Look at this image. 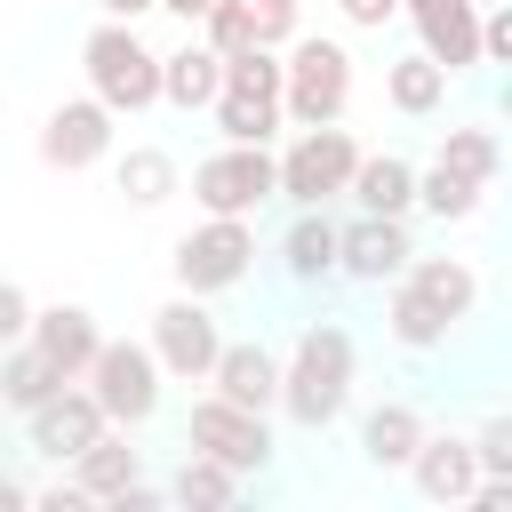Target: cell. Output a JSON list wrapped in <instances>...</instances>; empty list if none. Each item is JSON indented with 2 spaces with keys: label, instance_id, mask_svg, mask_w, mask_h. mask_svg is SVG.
<instances>
[{
  "label": "cell",
  "instance_id": "13",
  "mask_svg": "<svg viewBox=\"0 0 512 512\" xmlns=\"http://www.w3.org/2000/svg\"><path fill=\"white\" fill-rule=\"evenodd\" d=\"M112 152V112L96 104V96H72V104H56L48 120H40V160L48 168H96Z\"/></svg>",
  "mask_w": 512,
  "mask_h": 512
},
{
  "label": "cell",
  "instance_id": "19",
  "mask_svg": "<svg viewBox=\"0 0 512 512\" xmlns=\"http://www.w3.org/2000/svg\"><path fill=\"white\" fill-rule=\"evenodd\" d=\"M408 472H416V488H424L432 504H464V488L480 480L472 440H448V432H440V440L424 432V440H416V456H408Z\"/></svg>",
  "mask_w": 512,
  "mask_h": 512
},
{
  "label": "cell",
  "instance_id": "16",
  "mask_svg": "<svg viewBox=\"0 0 512 512\" xmlns=\"http://www.w3.org/2000/svg\"><path fill=\"white\" fill-rule=\"evenodd\" d=\"M400 280L456 328V320H472V304H480V280H472V264H456V256H408L400 264Z\"/></svg>",
  "mask_w": 512,
  "mask_h": 512
},
{
  "label": "cell",
  "instance_id": "22",
  "mask_svg": "<svg viewBox=\"0 0 512 512\" xmlns=\"http://www.w3.org/2000/svg\"><path fill=\"white\" fill-rule=\"evenodd\" d=\"M216 80H224V56H216L208 40L160 56V104H176V112H208V104H216Z\"/></svg>",
  "mask_w": 512,
  "mask_h": 512
},
{
  "label": "cell",
  "instance_id": "7",
  "mask_svg": "<svg viewBox=\"0 0 512 512\" xmlns=\"http://www.w3.org/2000/svg\"><path fill=\"white\" fill-rule=\"evenodd\" d=\"M88 392H96V408H104V424H144L152 408H160V360H152V344H96V360H88V376H80Z\"/></svg>",
  "mask_w": 512,
  "mask_h": 512
},
{
  "label": "cell",
  "instance_id": "25",
  "mask_svg": "<svg viewBox=\"0 0 512 512\" xmlns=\"http://www.w3.org/2000/svg\"><path fill=\"white\" fill-rule=\"evenodd\" d=\"M384 96H392V112H408V120H432L440 104H448V72L416 48V56H400L392 72H384Z\"/></svg>",
  "mask_w": 512,
  "mask_h": 512
},
{
  "label": "cell",
  "instance_id": "28",
  "mask_svg": "<svg viewBox=\"0 0 512 512\" xmlns=\"http://www.w3.org/2000/svg\"><path fill=\"white\" fill-rule=\"evenodd\" d=\"M416 208H432V216H440V224H464V216H472V208H480V184H472V176H456V168H440V160H432V168H416Z\"/></svg>",
  "mask_w": 512,
  "mask_h": 512
},
{
  "label": "cell",
  "instance_id": "1",
  "mask_svg": "<svg viewBox=\"0 0 512 512\" xmlns=\"http://www.w3.org/2000/svg\"><path fill=\"white\" fill-rule=\"evenodd\" d=\"M344 400H352V336L336 320H312L296 336V352L280 360V400L272 408H288L304 432H320V424L344 416Z\"/></svg>",
  "mask_w": 512,
  "mask_h": 512
},
{
  "label": "cell",
  "instance_id": "4",
  "mask_svg": "<svg viewBox=\"0 0 512 512\" xmlns=\"http://www.w3.org/2000/svg\"><path fill=\"white\" fill-rule=\"evenodd\" d=\"M344 104H352L344 40H288V56H280V120L328 128V120H344Z\"/></svg>",
  "mask_w": 512,
  "mask_h": 512
},
{
  "label": "cell",
  "instance_id": "31",
  "mask_svg": "<svg viewBox=\"0 0 512 512\" xmlns=\"http://www.w3.org/2000/svg\"><path fill=\"white\" fill-rule=\"evenodd\" d=\"M200 32H208V48H216V56H240V48H256V16H248V0H208Z\"/></svg>",
  "mask_w": 512,
  "mask_h": 512
},
{
  "label": "cell",
  "instance_id": "15",
  "mask_svg": "<svg viewBox=\"0 0 512 512\" xmlns=\"http://www.w3.org/2000/svg\"><path fill=\"white\" fill-rule=\"evenodd\" d=\"M416 40H424V56L456 80V72L480 64V8H472V0H440L432 16H416Z\"/></svg>",
  "mask_w": 512,
  "mask_h": 512
},
{
  "label": "cell",
  "instance_id": "23",
  "mask_svg": "<svg viewBox=\"0 0 512 512\" xmlns=\"http://www.w3.org/2000/svg\"><path fill=\"white\" fill-rule=\"evenodd\" d=\"M288 280H336V216L328 208H296L288 240H280Z\"/></svg>",
  "mask_w": 512,
  "mask_h": 512
},
{
  "label": "cell",
  "instance_id": "21",
  "mask_svg": "<svg viewBox=\"0 0 512 512\" xmlns=\"http://www.w3.org/2000/svg\"><path fill=\"white\" fill-rule=\"evenodd\" d=\"M416 440H424V416H416L408 400H384V408L360 416V456H368L376 472H408Z\"/></svg>",
  "mask_w": 512,
  "mask_h": 512
},
{
  "label": "cell",
  "instance_id": "3",
  "mask_svg": "<svg viewBox=\"0 0 512 512\" xmlns=\"http://www.w3.org/2000/svg\"><path fill=\"white\" fill-rule=\"evenodd\" d=\"M216 136L224 144H272L280 136V48H240L224 56L216 80Z\"/></svg>",
  "mask_w": 512,
  "mask_h": 512
},
{
  "label": "cell",
  "instance_id": "41",
  "mask_svg": "<svg viewBox=\"0 0 512 512\" xmlns=\"http://www.w3.org/2000/svg\"><path fill=\"white\" fill-rule=\"evenodd\" d=\"M472 8H488V0H472Z\"/></svg>",
  "mask_w": 512,
  "mask_h": 512
},
{
  "label": "cell",
  "instance_id": "5",
  "mask_svg": "<svg viewBox=\"0 0 512 512\" xmlns=\"http://www.w3.org/2000/svg\"><path fill=\"white\" fill-rule=\"evenodd\" d=\"M352 160L360 144L328 120V128H296V144L272 160V200H296V208H328L344 184H352Z\"/></svg>",
  "mask_w": 512,
  "mask_h": 512
},
{
  "label": "cell",
  "instance_id": "14",
  "mask_svg": "<svg viewBox=\"0 0 512 512\" xmlns=\"http://www.w3.org/2000/svg\"><path fill=\"white\" fill-rule=\"evenodd\" d=\"M40 352H48V368L72 384V376H88V360H96V344H104V328H96V312L88 304H48V312H32V328H24Z\"/></svg>",
  "mask_w": 512,
  "mask_h": 512
},
{
  "label": "cell",
  "instance_id": "34",
  "mask_svg": "<svg viewBox=\"0 0 512 512\" xmlns=\"http://www.w3.org/2000/svg\"><path fill=\"white\" fill-rule=\"evenodd\" d=\"M480 64H512V8L504 0H488V16H480Z\"/></svg>",
  "mask_w": 512,
  "mask_h": 512
},
{
  "label": "cell",
  "instance_id": "17",
  "mask_svg": "<svg viewBox=\"0 0 512 512\" xmlns=\"http://www.w3.org/2000/svg\"><path fill=\"white\" fill-rule=\"evenodd\" d=\"M208 384H216L224 400H240V408H272V400H280V352H264V344H224L216 368H208Z\"/></svg>",
  "mask_w": 512,
  "mask_h": 512
},
{
  "label": "cell",
  "instance_id": "6",
  "mask_svg": "<svg viewBox=\"0 0 512 512\" xmlns=\"http://www.w3.org/2000/svg\"><path fill=\"white\" fill-rule=\"evenodd\" d=\"M248 264H256V224L248 216H208L200 232L176 240V288L184 296H224V288L248 280Z\"/></svg>",
  "mask_w": 512,
  "mask_h": 512
},
{
  "label": "cell",
  "instance_id": "20",
  "mask_svg": "<svg viewBox=\"0 0 512 512\" xmlns=\"http://www.w3.org/2000/svg\"><path fill=\"white\" fill-rule=\"evenodd\" d=\"M344 192H352V200H360L368 216H408V208H416V168H408L400 152H376V160L360 152V160H352V184H344Z\"/></svg>",
  "mask_w": 512,
  "mask_h": 512
},
{
  "label": "cell",
  "instance_id": "30",
  "mask_svg": "<svg viewBox=\"0 0 512 512\" xmlns=\"http://www.w3.org/2000/svg\"><path fill=\"white\" fill-rule=\"evenodd\" d=\"M120 192H128L136 208H160V200L176 192V160H168L160 144H136V152L120 160Z\"/></svg>",
  "mask_w": 512,
  "mask_h": 512
},
{
  "label": "cell",
  "instance_id": "36",
  "mask_svg": "<svg viewBox=\"0 0 512 512\" xmlns=\"http://www.w3.org/2000/svg\"><path fill=\"white\" fill-rule=\"evenodd\" d=\"M344 8V24H360V32H384L392 16H400V0H336Z\"/></svg>",
  "mask_w": 512,
  "mask_h": 512
},
{
  "label": "cell",
  "instance_id": "8",
  "mask_svg": "<svg viewBox=\"0 0 512 512\" xmlns=\"http://www.w3.org/2000/svg\"><path fill=\"white\" fill-rule=\"evenodd\" d=\"M184 440H192L200 456L232 464L240 480L272 464V424H264V408H240V400H224V392L192 400V416H184Z\"/></svg>",
  "mask_w": 512,
  "mask_h": 512
},
{
  "label": "cell",
  "instance_id": "35",
  "mask_svg": "<svg viewBox=\"0 0 512 512\" xmlns=\"http://www.w3.org/2000/svg\"><path fill=\"white\" fill-rule=\"evenodd\" d=\"M24 328H32V296L16 280H0V344H24Z\"/></svg>",
  "mask_w": 512,
  "mask_h": 512
},
{
  "label": "cell",
  "instance_id": "26",
  "mask_svg": "<svg viewBox=\"0 0 512 512\" xmlns=\"http://www.w3.org/2000/svg\"><path fill=\"white\" fill-rule=\"evenodd\" d=\"M168 496H176V504H192V512H216V504H232V496H240V472L192 448V456L176 464V480H168Z\"/></svg>",
  "mask_w": 512,
  "mask_h": 512
},
{
  "label": "cell",
  "instance_id": "33",
  "mask_svg": "<svg viewBox=\"0 0 512 512\" xmlns=\"http://www.w3.org/2000/svg\"><path fill=\"white\" fill-rule=\"evenodd\" d=\"M256 16V48H288L296 40V0H248Z\"/></svg>",
  "mask_w": 512,
  "mask_h": 512
},
{
  "label": "cell",
  "instance_id": "9",
  "mask_svg": "<svg viewBox=\"0 0 512 512\" xmlns=\"http://www.w3.org/2000/svg\"><path fill=\"white\" fill-rule=\"evenodd\" d=\"M216 352H224V336H216L208 296H168V304L152 312V360H160V376H176V384H208Z\"/></svg>",
  "mask_w": 512,
  "mask_h": 512
},
{
  "label": "cell",
  "instance_id": "27",
  "mask_svg": "<svg viewBox=\"0 0 512 512\" xmlns=\"http://www.w3.org/2000/svg\"><path fill=\"white\" fill-rule=\"evenodd\" d=\"M384 320H392V344H400V352H440V344H448V320H440L408 280H392V312H384Z\"/></svg>",
  "mask_w": 512,
  "mask_h": 512
},
{
  "label": "cell",
  "instance_id": "40",
  "mask_svg": "<svg viewBox=\"0 0 512 512\" xmlns=\"http://www.w3.org/2000/svg\"><path fill=\"white\" fill-rule=\"evenodd\" d=\"M432 8H440V0H400V16H408V24H416V16H432Z\"/></svg>",
  "mask_w": 512,
  "mask_h": 512
},
{
  "label": "cell",
  "instance_id": "12",
  "mask_svg": "<svg viewBox=\"0 0 512 512\" xmlns=\"http://www.w3.org/2000/svg\"><path fill=\"white\" fill-rule=\"evenodd\" d=\"M24 432H32V448H40V456H56V464H64V456H80V448L104 432V408H96V392L72 376V384H56L40 408H24Z\"/></svg>",
  "mask_w": 512,
  "mask_h": 512
},
{
  "label": "cell",
  "instance_id": "11",
  "mask_svg": "<svg viewBox=\"0 0 512 512\" xmlns=\"http://www.w3.org/2000/svg\"><path fill=\"white\" fill-rule=\"evenodd\" d=\"M416 256V240H408V216H352V224H336V272L344 280H368V288H384V280H400V264Z\"/></svg>",
  "mask_w": 512,
  "mask_h": 512
},
{
  "label": "cell",
  "instance_id": "10",
  "mask_svg": "<svg viewBox=\"0 0 512 512\" xmlns=\"http://www.w3.org/2000/svg\"><path fill=\"white\" fill-rule=\"evenodd\" d=\"M192 200L200 216H256L272 200V152L264 144H224L192 168Z\"/></svg>",
  "mask_w": 512,
  "mask_h": 512
},
{
  "label": "cell",
  "instance_id": "37",
  "mask_svg": "<svg viewBox=\"0 0 512 512\" xmlns=\"http://www.w3.org/2000/svg\"><path fill=\"white\" fill-rule=\"evenodd\" d=\"M96 8H104V16H112V24H136V16H152V8H160V0H96Z\"/></svg>",
  "mask_w": 512,
  "mask_h": 512
},
{
  "label": "cell",
  "instance_id": "18",
  "mask_svg": "<svg viewBox=\"0 0 512 512\" xmlns=\"http://www.w3.org/2000/svg\"><path fill=\"white\" fill-rule=\"evenodd\" d=\"M128 480H144V456H136V448H128V440L104 424V432H96V440L72 456V488H80L88 504H112Z\"/></svg>",
  "mask_w": 512,
  "mask_h": 512
},
{
  "label": "cell",
  "instance_id": "29",
  "mask_svg": "<svg viewBox=\"0 0 512 512\" xmlns=\"http://www.w3.org/2000/svg\"><path fill=\"white\" fill-rule=\"evenodd\" d=\"M440 168H456V176H472V184L488 192L496 168H504V152H496L488 128H448V136H440Z\"/></svg>",
  "mask_w": 512,
  "mask_h": 512
},
{
  "label": "cell",
  "instance_id": "32",
  "mask_svg": "<svg viewBox=\"0 0 512 512\" xmlns=\"http://www.w3.org/2000/svg\"><path fill=\"white\" fill-rule=\"evenodd\" d=\"M472 464H480V472H512V416H488V424L472 432Z\"/></svg>",
  "mask_w": 512,
  "mask_h": 512
},
{
  "label": "cell",
  "instance_id": "39",
  "mask_svg": "<svg viewBox=\"0 0 512 512\" xmlns=\"http://www.w3.org/2000/svg\"><path fill=\"white\" fill-rule=\"evenodd\" d=\"M160 8H168V16H184V24H200V16H208V0H160Z\"/></svg>",
  "mask_w": 512,
  "mask_h": 512
},
{
  "label": "cell",
  "instance_id": "38",
  "mask_svg": "<svg viewBox=\"0 0 512 512\" xmlns=\"http://www.w3.org/2000/svg\"><path fill=\"white\" fill-rule=\"evenodd\" d=\"M16 504H32V488L24 480H0V512H16Z\"/></svg>",
  "mask_w": 512,
  "mask_h": 512
},
{
  "label": "cell",
  "instance_id": "24",
  "mask_svg": "<svg viewBox=\"0 0 512 512\" xmlns=\"http://www.w3.org/2000/svg\"><path fill=\"white\" fill-rule=\"evenodd\" d=\"M56 384H64V376L48 368V352H40L32 336H24V344H0V408L24 416V408H40Z\"/></svg>",
  "mask_w": 512,
  "mask_h": 512
},
{
  "label": "cell",
  "instance_id": "2",
  "mask_svg": "<svg viewBox=\"0 0 512 512\" xmlns=\"http://www.w3.org/2000/svg\"><path fill=\"white\" fill-rule=\"evenodd\" d=\"M80 72H88V96L120 120V112H152L160 104V56L136 40V24H96L80 40Z\"/></svg>",
  "mask_w": 512,
  "mask_h": 512
}]
</instances>
